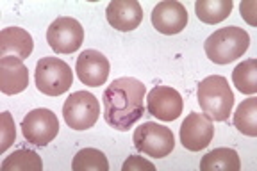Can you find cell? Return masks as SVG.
Here are the masks:
<instances>
[{
	"instance_id": "21",
	"label": "cell",
	"mask_w": 257,
	"mask_h": 171,
	"mask_svg": "<svg viewBox=\"0 0 257 171\" xmlns=\"http://www.w3.org/2000/svg\"><path fill=\"white\" fill-rule=\"evenodd\" d=\"M43 167L41 159L36 151L29 150V148H20V150L13 151L11 155L6 157L2 162V169L4 171H40Z\"/></svg>"
},
{
	"instance_id": "2",
	"label": "cell",
	"mask_w": 257,
	"mask_h": 171,
	"mask_svg": "<svg viewBox=\"0 0 257 171\" xmlns=\"http://www.w3.org/2000/svg\"><path fill=\"white\" fill-rule=\"evenodd\" d=\"M250 36L245 29L229 25L218 29L205 40V56L216 64H229L239 59L248 50Z\"/></svg>"
},
{
	"instance_id": "14",
	"label": "cell",
	"mask_w": 257,
	"mask_h": 171,
	"mask_svg": "<svg viewBox=\"0 0 257 171\" xmlns=\"http://www.w3.org/2000/svg\"><path fill=\"white\" fill-rule=\"evenodd\" d=\"M29 86V70L15 56L0 59V89L4 95H18Z\"/></svg>"
},
{
	"instance_id": "5",
	"label": "cell",
	"mask_w": 257,
	"mask_h": 171,
	"mask_svg": "<svg viewBox=\"0 0 257 171\" xmlns=\"http://www.w3.org/2000/svg\"><path fill=\"white\" fill-rule=\"evenodd\" d=\"M133 141L138 151L154 157V159H163V157L170 155L175 148L173 132L165 125L154 123V121L140 125L134 130Z\"/></svg>"
},
{
	"instance_id": "3",
	"label": "cell",
	"mask_w": 257,
	"mask_h": 171,
	"mask_svg": "<svg viewBox=\"0 0 257 171\" xmlns=\"http://www.w3.org/2000/svg\"><path fill=\"white\" fill-rule=\"evenodd\" d=\"M197 98L205 116L214 121H225L232 114L234 93L227 79L221 75L205 77L197 89Z\"/></svg>"
},
{
	"instance_id": "13",
	"label": "cell",
	"mask_w": 257,
	"mask_h": 171,
	"mask_svg": "<svg viewBox=\"0 0 257 171\" xmlns=\"http://www.w3.org/2000/svg\"><path fill=\"white\" fill-rule=\"evenodd\" d=\"M105 16L111 27L120 32H131L143 20V9L136 0H112L105 9Z\"/></svg>"
},
{
	"instance_id": "6",
	"label": "cell",
	"mask_w": 257,
	"mask_h": 171,
	"mask_svg": "<svg viewBox=\"0 0 257 171\" xmlns=\"http://www.w3.org/2000/svg\"><path fill=\"white\" fill-rule=\"evenodd\" d=\"M64 121L73 130H88L100 116V104L95 95L88 91H75L63 105Z\"/></svg>"
},
{
	"instance_id": "17",
	"label": "cell",
	"mask_w": 257,
	"mask_h": 171,
	"mask_svg": "<svg viewBox=\"0 0 257 171\" xmlns=\"http://www.w3.org/2000/svg\"><path fill=\"white\" fill-rule=\"evenodd\" d=\"M232 8V0H197L195 2V13L198 20L211 25L223 22L230 15Z\"/></svg>"
},
{
	"instance_id": "16",
	"label": "cell",
	"mask_w": 257,
	"mask_h": 171,
	"mask_svg": "<svg viewBox=\"0 0 257 171\" xmlns=\"http://www.w3.org/2000/svg\"><path fill=\"white\" fill-rule=\"evenodd\" d=\"M241 162L236 150L232 148H216L202 157V171H239Z\"/></svg>"
},
{
	"instance_id": "4",
	"label": "cell",
	"mask_w": 257,
	"mask_h": 171,
	"mask_svg": "<svg viewBox=\"0 0 257 171\" xmlns=\"http://www.w3.org/2000/svg\"><path fill=\"white\" fill-rule=\"evenodd\" d=\"M34 82L40 93L47 96H59L73 84L72 68L59 57H43L38 61Z\"/></svg>"
},
{
	"instance_id": "18",
	"label": "cell",
	"mask_w": 257,
	"mask_h": 171,
	"mask_svg": "<svg viewBox=\"0 0 257 171\" xmlns=\"http://www.w3.org/2000/svg\"><path fill=\"white\" fill-rule=\"evenodd\" d=\"M234 125L241 134L255 137L257 135V98L250 96V98L243 100L239 107L234 112Z\"/></svg>"
},
{
	"instance_id": "9",
	"label": "cell",
	"mask_w": 257,
	"mask_h": 171,
	"mask_svg": "<svg viewBox=\"0 0 257 171\" xmlns=\"http://www.w3.org/2000/svg\"><path fill=\"white\" fill-rule=\"evenodd\" d=\"M213 119L200 112H189L181 125V143L186 150L200 151L213 141Z\"/></svg>"
},
{
	"instance_id": "8",
	"label": "cell",
	"mask_w": 257,
	"mask_h": 171,
	"mask_svg": "<svg viewBox=\"0 0 257 171\" xmlns=\"http://www.w3.org/2000/svg\"><path fill=\"white\" fill-rule=\"evenodd\" d=\"M47 41L56 54H72L84 41V29L75 18L61 16L48 27Z\"/></svg>"
},
{
	"instance_id": "11",
	"label": "cell",
	"mask_w": 257,
	"mask_h": 171,
	"mask_svg": "<svg viewBox=\"0 0 257 171\" xmlns=\"http://www.w3.org/2000/svg\"><path fill=\"white\" fill-rule=\"evenodd\" d=\"M75 72L82 84L91 86V88H98V86H104L105 80H107L111 64L102 52L88 48L77 57Z\"/></svg>"
},
{
	"instance_id": "12",
	"label": "cell",
	"mask_w": 257,
	"mask_h": 171,
	"mask_svg": "<svg viewBox=\"0 0 257 171\" xmlns=\"http://www.w3.org/2000/svg\"><path fill=\"white\" fill-rule=\"evenodd\" d=\"M152 25L157 29V32L166 36L179 34L188 25V11L177 0L159 2L152 11Z\"/></svg>"
},
{
	"instance_id": "24",
	"label": "cell",
	"mask_w": 257,
	"mask_h": 171,
	"mask_svg": "<svg viewBox=\"0 0 257 171\" xmlns=\"http://www.w3.org/2000/svg\"><path fill=\"white\" fill-rule=\"evenodd\" d=\"M253 9H255V2H243L241 4V15L248 22L250 25H255V18H253Z\"/></svg>"
},
{
	"instance_id": "22",
	"label": "cell",
	"mask_w": 257,
	"mask_h": 171,
	"mask_svg": "<svg viewBox=\"0 0 257 171\" xmlns=\"http://www.w3.org/2000/svg\"><path fill=\"white\" fill-rule=\"evenodd\" d=\"M0 135H2V144H0V151H6L13 143H15L16 130H15V121H13L11 112L4 111L0 114Z\"/></svg>"
},
{
	"instance_id": "10",
	"label": "cell",
	"mask_w": 257,
	"mask_h": 171,
	"mask_svg": "<svg viewBox=\"0 0 257 171\" xmlns=\"http://www.w3.org/2000/svg\"><path fill=\"white\" fill-rule=\"evenodd\" d=\"M181 93L168 86H156L147 96V111L161 121H173L182 114Z\"/></svg>"
},
{
	"instance_id": "7",
	"label": "cell",
	"mask_w": 257,
	"mask_h": 171,
	"mask_svg": "<svg viewBox=\"0 0 257 171\" xmlns=\"http://www.w3.org/2000/svg\"><path fill=\"white\" fill-rule=\"evenodd\" d=\"M22 134L34 146H47L59 134V121L50 109H34L22 119Z\"/></svg>"
},
{
	"instance_id": "23",
	"label": "cell",
	"mask_w": 257,
	"mask_h": 171,
	"mask_svg": "<svg viewBox=\"0 0 257 171\" xmlns=\"http://www.w3.org/2000/svg\"><path fill=\"white\" fill-rule=\"evenodd\" d=\"M121 169H123V171H134V169H150V171H154V164L150 162V160H145L143 157L131 155L123 162Z\"/></svg>"
},
{
	"instance_id": "19",
	"label": "cell",
	"mask_w": 257,
	"mask_h": 171,
	"mask_svg": "<svg viewBox=\"0 0 257 171\" xmlns=\"http://www.w3.org/2000/svg\"><path fill=\"white\" fill-rule=\"evenodd\" d=\"M232 82L237 91L253 95L257 91V61L246 59L237 64L232 72Z\"/></svg>"
},
{
	"instance_id": "15",
	"label": "cell",
	"mask_w": 257,
	"mask_h": 171,
	"mask_svg": "<svg viewBox=\"0 0 257 171\" xmlns=\"http://www.w3.org/2000/svg\"><path fill=\"white\" fill-rule=\"evenodd\" d=\"M32 48L34 41L25 29L8 27L0 32V57L15 56L24 61L32 54Z\"/></svg>"
},
{
	"instance_id": "1",
	"label": "cell",
	"mask_w": 257,
	"mask_h": 171,
	"mask_svg": "<svg viewBox=\"0 0 257 171\" xmlns=\"http://www.w3.org/2000/svg\"><path fill=\"white\" fill-rule=\"evenodd\" d=\"M147 88L134 77H120L112 80L104 91V119L109 127L125 132L145 114L143 100Z\"/></svg>"
},
{
	"instance_id": "20",
	"label": "cell",
	"mask_w": 257,
	"mask_h": 171,
	"mask_svg": "<svg viewBox=\"0 0 257 171\" xmlns=\"http://www.w3.org/2000/svg\"><path fill=\"white\" fill-rule=\"evenodd\" d=\"M72 167L73 171H107L109 162L104 151L96 148H82L73 157Z\"/></svg>"
}]
</instances>
